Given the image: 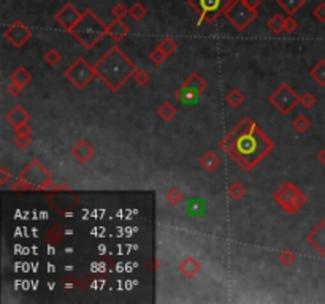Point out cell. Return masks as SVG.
Here are the masks:
<instances>
[{
  "mask_svg": "<svg viewBox=\"0 0 325 304\" xmlns=\"http://www.w3.org/2000/svg\"><path fill=\"white\" fill-rule=\"evenodd\" d=\"M10 179H11V174H10V171L7 170V168H0V184L5 186Z\"/></svg>",
  "mask_w": 325,
  "mask_h": 304,
  "instance_id": "obj_44",
  "label": "cell"
},
{
  "mask_svg": "<svg viewBox=\"0 0 325 304\" xmlns=\"http://www.w3.org/2000/svg\"><path fill=\"white\" fill-rule=\"evenodd\" d=\"M316 103H317V98H316L314 95H312L311 92H305L303 95L300 97V105L305 106L306 109H311Z\"/></svg>",
  "mask_w": 325,
  "mask_h": 304,
  "instance_id": "obj_35",
  "label": "cell"
},
{
  "mask_svg": "<svg viewBox=\"0 0 325 304\" xmlns=\"http://www.w3.org/2000/svg\"><path fill=\"white\" fill-rule=\"evenodd\" d=\"M130 29L127 27V24H124L122 19H115L111 24L106 27V35L113 40V41H121L124 40L129 35Z\"/></svg>",
  "mask_w": 325,
  "mask_h": 304,
  "instance_id": "obj_15",
  "label": "cell"
},
{
  "mask_svg": "<svg viewBox=\"0 0 325 304\" xmlns=\"http://www.w3.org/2000/svg\"><path fill=\"white\" fill-rule=\"evenodd\" d=\"M226 101L232 106V108H238L244 103V95L238 91V89H233L230 91L226 97Z\"/></svg>",
  "mask_w": 325,
  "mask_h": 304,
  "instance_id": "obj_29",
  "label": "cell"
},
{
  "mask_svg": "<svg viewBox=\"0 0 325 304\" xmlns=\"http://www.w3.org/2000/svg\"><path fill=\"white\" fill-rule=\"evenodd\" d=\"M312 16H314L319 22H325V2H320L319 5L312 10Z\"/></svg>",
  "mask_w": 325,
  "mask_h": 304,
  "instance_id": "obj_40",
  "label": "cell"
},
{
  "mask_svg": "<svg viewBox=\"0 0 325 304\" xmlns=\"http://www.w3.org/2000/svg\"><path fill=\"white\" fill-rule=\"evenodd\" d=\"M276 4L281 7L287 15L294 16L297 11L306 4V0H276Z\"/></svg>",
  "mask_w": 325,
  "mask_h": 304,
  "instance_id": "obj_21",
  "label": "cell"
},
{
  "mask_svg": "<svg viewBox=\"0 0 325 304\" xmlns=\"http://www.w3.org/2000/svg\"><path fill=\"white\" fill-rule=\"evenodd\" d=\"M15 132H16V135H30L32 129L29 126V122H24V124H21V126H18L15 129Z\"/></svg>",
  "mask_w": 325,
  "mask_h": 304,
  "instance_id": "obj_43",
  "label": "cell"
},
{
  "mask_svg": "<svg viewBox=\"0 0 325 304\" xmlns=\"http://www.w3.org/2000/svg\"><path fill=\"white\" fill-rule=\"evenodd\" d=\"M129 16H132L135 21H143L144 18L148 16V8L144 7L143 4H133L130 8H129Z\"/></svg>",
  "mask_w": 325,
  "mask_h": 304,
  "instance_id": "obj_28",
  "label": "cell"
},
{
  "mask_svg": "<svg viewBox=\"0 0 325 304\" xmlns=\"http://www.w3.org/2000/svg\"><path fill=\"white\" fill-rule=\"evenodd\" d=\"M64 236V230L59 227V225H54V227L49 230V233H48V239L49 241H52V244H58L59 241H61V238Z\"/></svg>",
  "mask_w": 325,
  "mask_h": 304,
  "instance_id": "obj_37",
  "label": "cell"
},
{
  "mask_svg": "<svg viewBox=\"0 0 325 304\" xmlns=\"http://www.w3.org/2000/svg\"><path fill=\"white\" fill-rule=\"evenodd\" d=\"M81 16H83V13H80V10L75 8L70 2H67L58 11V13L54 15V19L62 29H65L67 32H70L78 24V21L81 19Z\"/></svg>",
  "mask_w": 325,
  "mask_h": 304,
  "instance_id": "obj_11",
  "label": "cell"
},
{
  "mask_svg": "<svg viewBox=\"0 0 325 304\" xmlns=\"http://www.w3.org/2000/svg\"><path fill=\"white\" fill-rule=\"evenodd\" d=\"M30 81H32V75L29 70L24 69V67H18L15 73L11 75V83H16L21 87H26Z\"/></svg>",
  "mask_w": 325,
  "mask_h": 304,
  "instance_id": "obj_22",
  "label": "cell"
},
{
  "mask_svg": "<svg viewBox=\"0 0 325 304\" xmlns=\"http://www.w3.org/2000/svg\"><path fill=\"white\" fill-rule=\"evenodd\" d=\"M270 103L281 112V114L287 116L289 112L300 103V95H297V92L289 84H281L270 95Z\"/></svg>",
  "mask_w": 325,
  "mask_h": 304,
  "instance_id": "obj_8",
  "label": "cell"
},
{
  "mask_svg": "<svg viewBox=\"0 0 325 304\" xmlns=\"http://www.w3.org/2000/svg\"><path fill=\"white\" fill-rule=\"evenodd\" d=\"M257 10H252L246 5L244 0H233V2L222 11V16L226 18L237 30H244L251 22L257 18Z\"/></svg>",
  "mask_w": 325,
  "mask_h": 304,
  "instance_id": "obj_5",
  "label": "cell"
},
{
  "mask_svg": "<svg viewBox=\"0 0 325 304\" xmlns=\"http://www.w3.org/2000/svg\"><path fill=\"white\" fill-rule=\"evenodd\" d=\"M279 262H281L284 266H290L295 262V254L292 251H287V249L279 252Z\"/></svg>",
  "mask_w": 325,
  "mask_h": 304,
  "instance_id": "obj_36",
  "label": "cell"
},
{
  "mask_svg": "<svg viewBox=\"0 0 325 304\" xmlns=\"http://www.w3.org/2000/svg\"><path fill=\"white\" fill-rule=\"evenodd\" d=\"M111 13L116 16V19H122L124 16L129 15V8L124 4H116L113 8H111Z\"/></svg>",
  "mask_w": 325,
  "mask_h": 304,
  "instance_id": "obj_39",
  "label": "cell"
},
{
  "mask_svg": "<svg viewBox=\"0 0 325 304\" xmlns=\"http://www.w3.org/2000/svg\"><path fill=\"white\" fill-rule=\"evenodd\" d=\"M167 59H168V55H167L162 49H159L157 46H155V48L149 52V60H151L154 65H162Z\"/></svg>",
  "mask_w": 325,
  "mask_h": 304,
  "instance_id": "obj_32",
  "label": "cell"
},
{
  "mask_svg": "<svg viewBox=\"0 0 325 304\" xmlns=\"http://www.w3.org/2000/svg\"><path fill=\"white\" fill-rule=\"evenodd\" d=\"M157 48L162 49L168 55V57H170V55H173L178 51V43L172 37H165V38L160 40V43L157 44Z\"/></svg>",
  "mask_w": 325,
  "mask_h": 304,
  "instance_id": "obj_26",
  "label": "cell"
},
{
  "mask_svg": "<svg viewBox=\"0 0 325 304\" xmlns=\"http://www.w3.org/2000/svg\"><path fill=\"white\" fill-rule=\"evenodd\" d=\"M317 160H319V162H320V163L325 166V146H323V149H322V151L317 154Z\"/></svg>",
  "mask_w": 325,
  "mask_h": 304,
  "instance_id": "obj_47",
  "label": "cell"
},
{
  "mask_svg": "<svg viewBox=\"0 0 325 304\" xmlns=\"http://www.w3.org/2000/svg\"><path fill=\"white\" fill-rule=\"evenodd\" d=\"M306 241L314 247L322 257H325V219H322L317 227L308 233Z\"/></svg>",
  "mask_w": 325,
  "mask_h": 304,
  "instance_id": "obj_12",
  "label": "cell"
},
{
  "mask_svg": "<svg viewBox=\"0 0 325 304\" xmlns=\"http://www.w3.org/2000/svg\"><path fill=\"white\" fill-rule=\"evenodd\" d=\"M206 212V203L203 198H190L187 201V214L192 217H201Z\"/></svg>",
  "mask_w": 325,
  "mask_h": 304,
  "instance_id": "obj_18",
  "label": "cell"
},
{
  "mask_svg": "<svg viewBox=\"0 0 325 304\" xmlns=\"http://www.w3.org/2000/svg\"><path fill=\"white\" fill-rule=\"evenodd\" d=\"M22 89H24V87H21V86H19V84H16V83H10V86H8V92H10V95L18 97V95H21Z\"/></svg>",
  "mask_w": 325,
  "mask_h": 304,
  "instance_id": "obj_42",
  "label": "cell"
},
{
  "mask_svg": "<svg viewBox=\"0 0 325 304\" xmlns=\"http://www.w3.org/2000/svg\"><path fill=\"white\" fill-rule=\"evenodd\" d=\"M43 59H44V62H46L48 65L54 67V65H58L61 62V54H59L58 49H49L48 52H44Z\"/></svg>",
  "mask_w": 325,
  "mask_h": 304,
  "instance_id": "obj_33",
  "label": "cell"
},
{
  "mask_svg": "<svg viewBox=\"0 0 325 304\" xmlns=\"http://www.w3.org/2000/svg\"><path fill=\"white\" fill-rule=\"evenodd\" d=\"M13 143L18 146L19 149H26V148H29L30 143H32L30 135H16L15 140H13Z\"/></svg>",
  "mask_w": 325,
  "mask_h": 304,
  "instance_id": "obj_38",
  "label": "cell"
},
{
  "mask_svg": "<svg viewBox=\"0 0 325 304\" xmlns=\"http://www.w3.org/2000/svg\"><path fill=\"white\" fill-rule=\"evenodd\" d=\"M4 35L15 48H21L32 38L33 33H32L30 27H27L22 21H15L13 24L5 29Z\"/></svg>",
  "mask_w": 325,
  "mask_h": 304,
  "instance_id": "obj_10",
  "label": "cell"
},
{
  "mask_svg": "<svg viewBox=\"0 0 325 304\" xmlns=\"http://www.w3.org/2000/svg\"><path fill=\"white\" fill-rule=\"evenodd\" d=\"M292 127L297 133H305L306 130L311 129V120L305 116V114H298L294 120H292Z\"/></svg>",
  "mask_w": 325,
  "mask_h": 304,
  "instance_id": "obj_27",
  "label": "cell"
},
{
  "mask_svg": "<svg viewBox=\"0 0 325 304\" xmlns=\"http://www.w3.org/2000/svg\"><path fill=\"white\" fill-rule=\"evenodd\" d=\"M175 95H176L178 101H181L183 105H195L200 98V95L187 91V89H184V87H179V91Z\"/></svg>",
  "mask_w": 325,
  "mask_h": 304,
  "instance_id": "obj_24",
  "label": "cell"
},
{
  "mask_svg": "<svg viewBox=\"0 0 325 304\" xmlns=\"http://www.w3.org/2000/svg\"><path fill=\"white\" fill-rule=\"evenodd\" d=\"M159 266H160V265H159V262H157V258H151V260L148 262V269H149L151 273H155V271H157Z\"/></svg>",
  "mask_w": 325,
  "mask_h": 304,
  "instance_id": "obj_45",
  "label": "cell"
},
{
  "mask_svg": "<svg viewBox=\"0 0 325 304\" xmlns=\"http://www.w3.org/2000/svg\"><path fill=\"white\" fill-rule=\"evenodd\" d=\"M284 24H286V16L276 13V15H273L270 19H268L266 27L270 29L273 33H276V35H279V33L284 32Z\"/></svg>",
  "mask_w": 325,
  "mask_h": 304,
  "instance_id": "obj_23",
  "label": "cell"
},
{
  "mask_svg": "<svg viewBox=\"0 0 325 304\" xmlns=\"http://www.w3.org/2000/svg\"><path fill=\"white\" fill-rule=\"evenodd\" d=\"M232 2L233 0H187V4L200 15V19L197 22L198 26L201 22H208V24L214 22Z\"/></svg>",
  "mask_w": 325,
  "mask_h": 304,
  "instance_id": "obj_6",
  "label": "cell"
},
{
  "mask_svg": "<svg viewBox=\"0 0 325 304\" xmlns=\"http://www.w3.org/2000/svg\"><path fill=\"white\" fill-rule=\"evenodd\" d=\"M181 87H184V89H187V91H190V92H194V94H197V95H201L203 94L206 89H208V84H206V81L201 78L198 73H190L187 78H186V81L183 83V86Z\"/></svg>",
  "mask_w": 325,
  "mask_h": 304,
  "instance_id": "obj_13",
  "label": "cell"
},
{
  "mask_svg": "<svg viewBox=\"0 0 325 304\" xmlns=\"http://www.w3.org/2000/svg\"><path fill=\"white\" fill-rule=\"evenodd\" d=\"M200 166L203 168L205 171L208 173H212V171H216L218 168L221 166V159L214 154V152H206L203 154V157L200 159Z\"/></svg>",
  "mask_w": 325,
  "mask_h": 304,
  "instance_id": "obj_19",
  "label": "cell"
},
{
  "mask_svg": "<svg viewBox=\"0 0 325 304\" xmlns=\"http://www.w3.org/2000/svg\"><path fill=\"white\" fill-rule=\"evenodd\" d=\"M246 2V5H248L249 8H252V10H257L260 5H262V0H244Z\"/></svg>",
  "mask_w": 325,
  "mask_h": 304,
  "instance_id": "obj_46",
  "label": "cell"
},
{
  "mask_svg": "<svg viewBox=\"0 0 325 304\" xmlns=\"http://www.w3.org/2000/svg\"><path fill=\"white\" fill-rule=\"evenodd\" d=\"M133 80H135V83L138 86H146L149 83V80H151V76H149V73L146 70H141V69L138 70L137 69V72L133 73Z\"/></svg>",
  "mask_w": 325,
  "mask_h": 304,
  "instance_id": "obj_34",
  "label": "cell"
},
{
  "mask_svg": "<svg viewBox=\"0 0 325 304\" xmlns=\"http://www.w3.org/2000/svg\"><path fill=\"white\" fill-rule=\"evenodd\" d=\"M229 195L233 198V200H240L246 195V187L238 183V181H235L229 186Z\"/></svg>",
  "mask_w": 325,
  "mask_h": 304,
  "instance_id": "obj_31",
  "label": "cell"
},
{
  "mask_svg": "<svg viewBox=\"0 0 325 304\" xmlns=\"http://www.w3.org/2000/svg\"><path fill=\"white\" fill-rule=\"evenodd\" d=\"M97 76L111 91L116 92L129 78H133L137 67L118 46L111 48L95 65Z\"/></svg>",
  "mask_w": 325,
  "mask_h": 304,
  "instance_id": "obj_2",
  "label": "cell"
},
{
  "mask_svg": "<svg viewBox=\"0 0 325 304\" xmlns=\"http://www.w3.org/2000/svg\"><path fill=\"white\" fill-rule=\"evenodd\" d=\"M227 143L229 146H224V149L229 151L233 160L244 171L252 170L273 149V141L265 133H262L259 126L254 124L249 117H246L241 124H238L233 132L227 135V138L222 140L221 144Z\"/></svg>",
  "mask_w": 325,
  "mask_h": 304,
  "instance_id": "obj_1",
  "label": "cell"
},
{
  "mask_svg": "<svg viewBox=\"0 0 325 304\" xmlns=\"http://www.w3.org/2000/svg\"><path fill=\"white\" fill-rule=\"evenodd\" d=\"M273 198L278 205L289 214H297L308 203L306 195L301 192L298 187H295L290 183H284L281 187H279L275 192Z\"/></svg>",
  "mask_w": 325,
  "mask_h": 304,
  "instance_id": "obj_4",
  "label": "cell"
},
{
  "mask_svg": "<svg viewBox=\"0 0 325 304\" xmlns=\"http://www.w3.org/2000/svg\"><path fill=\"white\" fill-rule=\"evenodd\" d=\"M178 269H179V271H181V274H184L187 279H192V277H195V276L200 273L201 265L195 260L194 257L187 255V257L183 258V262L178 265Z\"/></svg>",
  "mask_w": 325,
  "mask_h": 304,
  "instance_id": "obj_16",
  "label": "cell"
},
{
  "mask_svg": "<svg viewBox=\"0 0 325 304\" xmlns=\"http://www.w3.org/2000/svg\"><path fill=\"white\" fill-rule=\"evenodd\" d=\"M165 200H167V203L170 206H178V205H181V203L184 201V197L178 189H172V190H168V192H167Z\"/></svg>",
  "mask_w": 325,
  "mask_h": 304,
  "instance_id": "obj_30",
  "label": "cell"
},
{
  "mask_svg": "<svg viewBox=\"0 0 325 304\" xmlns=\"http://www.w3.org/2000/svg\"><path fill=\"white\" fill-rule=\"evenodd\" d=\"M29 119H30L29 112L21 106H15L11 111H8V114H7V120L13 126V129H16L18 126H21V124H24V122H29Z\"/></svg>",
  "mask_w": 325,
  "mask_h": 304,
  "instance_id": "obj_17",
  "label": "cell"
},
{
  "mask_svg": "<svg viewBox=\"0 0 325 304\" xmlns=\"http://www.w3.org/2000/svg\"><path fill=\"white\" fill-rule=\"evenodd\" d=\"M157 114L160 116L162 120L170 122L176 116V108L170 103V101H164V103L157 108Z\"/></svg>",
  "mask_w": 325,
  "mask_h": 304,
  "instance_id": "obj_25",
  "label": "cell"
},
{
  "mask_svg": "<svg viewBox=\"0 0 325 304\" xmlns=\"http://www.w3.org/2000/svg\"><path fill=\"white\" fill-rule=\"evenodd\" d=\"M309 76L314 80V83L325 87V59H320L314 67H312L309 70Z\"/></svg>",
  "mask_w": 325,
  "mask_h": 304,
  "instance_id": "obj_20",
  "label": "cell"
},
{
  "mask_svg": "<svg viewBox=\"0 0 325 304\" xmlns=\"http://www.w3.org/2000/svg\"><path fill=\"white\" fill-rule=\"evenodd\" d=\"M97 76L95 67L89 65L83 57L76 59L69 69L65 70V78L69 80L73 86H76L80 91L86 89V86L91 83Z\"/></svg>",
  "mask_w": 325,
  "mask_h": 304,
  "instance_id": "obj_7",
  "label": "cell"
},
{
  "mask_svg": "<svg viewBox=\"0 0 325 304\" xmlns=\"http://www.w3.org/2000/svg\"><path fill=\"white\" fill-rule=\"evenodd\" d=\"M297 27H298V22L295 21V18L294 16H286V24H284V32H287V33H292V32H295L297 30Z\"/></svg>",
  "mask_w": 325,
  "mask_h": 304,
  "instance_id": "obj_41",
  "label": "cell"
},
{
  "mask_svg": "<svg viewBox=\"0 0 325 304\" xmlns=\"http://www.w3.org/2000/svg\"><path fill=\"white\" fill-rule=\"evenodd\" d=\"M72 154H73V157H75V159H76L78 162H80V163H86V162L95 154V149H94V146H92L91 143H89V141L81 140V141L76 143V146L73 148Z\"/></svg>",
  "mask_w": 325,
  "mask_h": 304,
  "instance_id": "obj_14",
  "label": "cell"
},
{
  "mask_svg": "<svg viewBox=\"0 0 325 304\" xmlns=\"http://www.w3.org/2000/svg\"><path fill=\"white\" fill-rule=\"evenodd\" d=\"M19 177L24 179V181L33 190H37V189H48L51 186V174H49V171L38 160H32L26 166V170L19 174Z\"/></svg>",
  "mask_w": 325,
  "mask_h": 304,
  "instance_id": "obj_9",
  "label": "cell"
},
{
  "mask_svg": "<svg viewBox=\"0 0 325 304\" xmlns=\"http://www.w3.org/2000/svg\"><path fill=\"white\" fill-rule=\"evenodd\" d=\"M106 27L92 10H86L78 24L70 30L72 37H75L84 48L91 49L106 35Z\"/></svg>",
  "mask_w": 325,
  "mask_h": 304,
  "instance_id": "obj_3",
  "label": "cell"
}]
</instances>
